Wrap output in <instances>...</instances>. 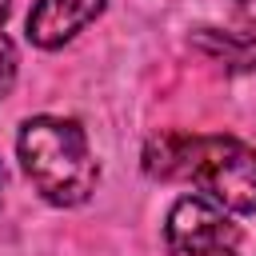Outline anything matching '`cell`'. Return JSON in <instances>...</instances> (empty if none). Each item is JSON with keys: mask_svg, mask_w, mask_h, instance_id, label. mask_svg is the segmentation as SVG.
Wrapping results in <instances>:
<instances>
[{"mask_svg": "<svg viewBox=\"0 0 256 256\" xmlns=\"http://www.w3.org/2000/svg\"><path fill=\"white\" fill-rule=\"evenodd\" d=\"M16 84V44L0 32V96H8Z\"/></svg>", "mask_w": 256, "mask_h": 256, "instance_id": "cell-6", "label": "cell"}, {"mask_svg": "<svg viewBox=\"0 0 256 256\" xmlns=\"http://www.w3.org/2000/svg\"><path fill=\"white\" fill-rule=\"evenodd\" d=\"M4 16H8V0H0V24H4Z\"/></svg>", "mask_w": 256, "mask_h": 256, "instance_id": "cell-7", "label": "cell"}, {"mask_svg": "<svg viewBox=\"0 0 256 256\" xmlns=\"http://www.w3.org/2000/svg\"><path fill=\"white\" fill-rule=\"evenodd\" d=\"M104 12V0H36L28 12V40L40 48H64Z\"/></svg>", "mask_w": 256, "mask_h": 256, "instance_id": "cell-4", "label": "cell"}, {"mask_svg": "<svg viewBox=\"0 0 256 256\" xmlns=\"http://www.w3.org/2000/svg\"><path fill=\"white\" fill-rule=\"evenodd\" d=\"M144 172L160 180H192L208 200L236 216L256 212V152L232 136H152Z\"/></svg>", "mask_w": 256, "mask_h": 256, "instance_id": "cell-1", "label": "cell"}, {"mask_svg": "<svg viewBox=\"0 0 256 256\" xmlns=\"http://www.w3.org/2000/svg\"><path fill=\"white\" fill-rule=\"evenodd\" d=\"M196 44H200L212 60H224V56H228L232 68H252V64H256V40H252V36H220L216 28H204V32L196 36Z\"/></svg>", "mask_w": 256, "mask_h": 256, "instance_id": "cell-5", "label": "cell"}, {"mask_svg": "<svg viewBox=\"0 0 256 256\" xmlns=\"http://www.w3.org/2000/svg\"><path fill=\"white\" fill-rule=\"evenodd\" d=\"M20 164L32 188L56 204V208H76L96 192L100 168L88 148V136L76 120L64 116H32L20 128Z\"/></svg>", "mask_w": 256, "mask_h": 256, "instance_id": "cell-2", "label": "cell"}, {"mask_svg": "<svg viewBox=\"0 0 256 256\" xmlns=\"http://www.w3.org/2000/svg\"><path fill=\"white\" fill-rule=\"evenodd\" d=\"M0 184H4V168H0Z\"/></svg>", "mask_w": 256, "mask_h": 256, "instance_id": "cell-9", "label": "cell"}, {"mask_svg": "<svg viewBox=\"0 0 256 256\" xmlns=\"http://www.w3.org/2000/svg\"><path fill=\"white\" fill-rule=\"evenodd\" d=\"M220 256H236V248H232V252H220Z\"/></svg>", "mask_w": 256, "mask_h": 256, "instance_id": "cell-8", "label": "cell"}, {"mask_svg": "<svg viewBox=\"0 0 256 256\" xmlns=\"http://www.w3.org/2000/svg\"><path fill=\"white\" fill-rule=\"evenodd\" d=\"M240 228L228 220V208H220L208 196H180L164 220L168 256H220L232 252Z\"/></svg>", "mask_w": 256, "mask_h": 256, "instance_id": "cell-3", "label": "cell"}]
</instances>
